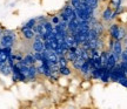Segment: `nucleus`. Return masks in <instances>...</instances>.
<instances>
[{"label":"nucleus","mask_w":127,"mask_h":109,"mask_svg":"<svg viewBox=\"0 0 127 109\" xmlns=\"http://www.w3.org/2000/svg\"><path fill=\"white\" fill-rule=\"evenodd\" d=\"M17 36L14 34V32L12 31H6L1 36V40H0V46L5 48V47H12L13 42L15 41Z\"/></svg>","instance_id":"obj_1"},{"label":"nucleus","mask_w":127,"mask_h":109,"mask_svg":"<svg viewBox=\"0 0 127 109\" xmlns=\"http://www.w3.org/2000/svg\"><path fill=\"white\" fill-rule=\"evenodd\" d=\"M112 53L114 54V56L117 58V60L121 59V53H123V45H121V40H115L114 41L113 48H112Z\"/></svg>","instance_id":"obj_2"},{"label":"nucleus","mask_w":127,"mask_h":109,"mask_svg":"<svg viewBox=\"0 0 127 109\" xmlns=\"http://www.w3.org/2000/svg\"><path fill=\"white\" fill-rule=\"evenodd\" d=\"M32 48H33L34 52H42V50H44V40L41 39L40 35L35 34V39L33 41Z\"/></svg>","instance_id":"obj_3"},{"label":"nucleus","mask_w":127,"mask_h":109,"mask_svg":"<svg viewBox=\"0 0 127 109\" xmlns=\"http://www.w3.org/2000/svg\"><path fill=\"white\" fill-rule=\"evenodd\" d=\"M21 32L25 39H34L35 38V32L33 31V28H26L23 27L21 28Z\"/></svg>","instance_id":"obj_4"},{"label":"nucleus","mask_w":127,"mask_h":109,"mask_svg":"<svg viewBox=\"0 0 127 109\" xmlns=\"http://www.w3.org/2000/svg\"><path fill=\"white\" fill-rule=\"evenodd\" d=\"M65 13L68 15V18H69V20H73V19H77V13H75V8L73 7L72 5H68V6H66L65 7Z\"/></svg>","instance_id":"obj_5"},{"label":"nucleus","mask_w":127,"mask_h":109,"mask_svg":"<svg viewBox=\"0 0 127 109\" xmlns=\"http://www.w3.org/2000/svg\"><path fill=\"white\" fill-rule=\"evenodd\" d=\"M118 62L117 58L114 56L113 53H108V58H107V64H106V67L108 69H112L113 67H115V65Z\"/></svg>","instance_id":"obj_6"},{"label":"nucleus","mask_w":127,"mask_h":109,"mask_svg":"<svg viewBox=\"0 0 127 109\" xmlns=\"http://www.w3.org/2000/svg\"><path fill=\"white\" fill-rule=\"evenodd\" d=\"M0 72L4 75H9L12 73V66H9L8 62L5 64H0Z\"/></svg>","instance_id":"obj_7"},{"label":"nucleus","mask_w":127,"mask_h":109,"mask_svg":"<svg viewBox=\"0 0 127 109\" xmlns=\"http://www.w3.org/2000/svg\"><path fill=\"white\" fill-rule=\"evenodd\" d=\"M118 33H119V26L117 23L112 25L109 27V34H111V38L114 39V40H118Z\"/></svg>","instance_id":"obj_8"},{"label":"nucleus","mask_w":127,"mask_h":109,"mask_svg":"<svg viewBox=\"0 0 127 109\" xmlns=\"http://www.w3.org/2000/svg\"><path fill=\"white\" fill-rule=\"evenodd\" d=\"M112 14H113V11L111 9V7H107L104 11V13H102V19L105 21H108V20L112 19Z\"/></svg>","instance_id":"obj_9"},{"label":"nucleus","mask_w":127,"mask_h":109,"mask_svg":"<svg viewBox=\"0 0 127 109\" xmlns=\"http://www.w3.org/2000/svg\"><path fill=\"white\" fill-rule=\"evenodd\" d=\"M85 61H86V60L82 59V58H77V59H75V60H74V61L72 62V64H73V67H74L75 69H80Z\"/></svg>","instance_id":"obj_10"},{"label":"nucleus","mask_w":127,"mask_h":109,"mask_svg":"<svg viewBox=\"0 0 127 109\" xmlns=\"http://www.w3.org/2000/svg\"><path fill=\"white\" fill-rule=\"evenodd\" d=\"M36 73H38V69H36V67L34 66V65H31V66H30V73H28L27 79H30V80H33V79L35 77Z\"/></svg>","instance_id":"obj_11"},{"label":"nucleus","mask_w":127,"mask_h":109,"mask_svg":"<svg viewBox=\"0 0 127 109\" xmlns=\"http://www.w3.org/2000/svg\"><path fill=\"white\" fill-rule=\"evenodd\" d=\"M24 59L27 61V64L31 66V65H34L36 62V60H35V58H34V54L33 53H28V54H26V56L24 58Z\"/></svg>","instance_id":"obj_12"},{"label":"nucleus","mask_w":127,"mask_h":109,"mask_svg":"<svg viewBox=\"0 0 127 109\" xmlns=\"http://www.w3.org/2000/svg\"><path fill=\"white\" fill-rule=\"evenodd\" d=\"M80 70H81V73L84 74V75H87L88 73L91 72V66L87 64V61H85L84 62V65L81 66V68H80Z\"/></svg>","instance_id":"obj_13"},{"label":"nucleus","mask_w":127,"mask_h":109,"mask_svg":"<svg viewBox=\"0 0 127 109\" xmlns=\"http://www.w3.org/2000/svg\"><path fill=\"white\" fill-rule=\"evenodd\" d=\"M65 56L67 58V60L69 61V62H73V61L78 58L77 54H75V53H73V52H71V50H67V52L65 53Z\"/></svg>","instance_id":"obj_14"},{"label":"nucleus","mask_w":127,"mask_h":109,"mask_svg":"<svg viewBox=\"0 0 127 109\" xmlns=\"http://www.w3.org/2000/svg\"><path fill=\"white\" fill-rule=\"evenodd\" d=\"M36 23H38V21H36V18L35 19H31V20H28L27 22L24 25L23 27H26V28H33L34 26H35Z\"/></svg>","instance_id":"obj_15"},{"label":"nucleus","mask_w":127,"mask_h":109,"mask_svg":"<svg viewBox=\"0 0 127 109\" xmlns=\"http://www.w3.org/2000/svg\"><path fill=\"white\" fill-rule=\"evenodd\" d=\"M59 73L61 75H65V76H67L71 74V69L68 68L67 66H64V67H59Z\"/></svg>","instance_id":"obj_16"},{"label":"nucleus","mask_w":127,"mask_h":109,"mask_svg":"<svg viewBox=\"0 0 127 109\" xmlns=\"http://www.w3.org/2000/svg\"><path fill=\"white\" fill-rule=\"evenodd\" d=\"M107 58H108V52H101L100 60H101V64L104 66H106V64H107Z\"/></svg>","instance_id":"obj_17"},{"label":"nucleus","mask_w":127,"mask_h":109,"mask_svg":"<svg viewBox=\"0 0 127 109\" xmlns=\"http://www.w3.org/2000/svg\"><path fill=\"white\" fill-rule=\"evenodd\" d=\"M67 62H68V60H67V58H66V56H64V55L59 56V62H58V66H59V67L67 66Z\"/></svg>","instance_id":"obj_18"},{"label":"nucleus","mask_w":127,"mask_h":109,"mask_svg":"<svg viewBox=\"0 0 127 109\" xmlns=\"http://www.w3.org/2000/svg\"><path fill=\"white\" fill-rule=\"evenodd\" d=\"M126 36V29L124 27L119 26V33H118V40H123L124 38Z\"/></svg>","instance_id":"obj_19"},{"label":"nucleus","mask_w":127,"mask_h":109,"mask_svg":"<svg viewBox=\"0 0 127 109\" xmlns=\"http://www.w3.org/2000/svg\"><path fill=\"white\" fill-rule=\"evenodd\" d=\"M84 1H86L87 4L90 5L92 8H94V9L99 6V0H84Z\"/></svg>","instance_id":"obj_20"},{"label":"nucleus","mask_w":127,"mask_h":109,"mask_svg":"<svg viewBox=\"0 0 127 109\" xmlns=\"http://www.w3.org/2000/svg\"><path fill=\"white\" fill-rule=\"evenodd\" d=\"M118 83H120L121 86H124V87H126V88H127V75H126V76L120 77V79L118 80Z\"/></svg>","instance_id":"obj_21"},{"label":"nucleus","mask_w":127,"mask_h":109,"mask_svg":"<svg viewBox=\"0 0 127 109\" xmlns=\"http://www.w3.org/2000/svg\"><path fill=\"white\" fill-rule=\"evenodd\" d=\"M80 4H81V0H71V5H72L74 8L80 7Z\"/></svg>","instance_id":"obj_22"},{"label":"nucleus","mask_w":127,"mask_h":109,"mask_svg":"<svg viewBox=\"0 0 127 109\" xmlns=\"http://www.w3.org/2000/svg\"><path fill=\"white\" fill-rule=\"evenodd\" d=\"M60 18H61V20H64V21H69V18H68V15L66 13H65V11H63L61 13H60Z\"/></svg>","instance_id":"obj_23"},{"label":"nucleus","mask_w":127,"mask_h":109,"mask_svg":"<svg viewBox=\"0 0 127 109\" xmlns=\"http://www.w3.org/2000/svg\"><path fill=\"white\" fill-rule=\"evenodd\" d=\"M112 4L115 7H119V6H121V0H112Z\"/></svg>","instance_id":"obj_24"},{"label":"nucleus","mask_w":127,"mask_h":109,"mask_svg":"<svg viewBox=\"0 0 127 109\" xmlns=\"http://www.w3.org/2000/svg\"><path fill=\"white\" fill-rule=\"evenodd\" d=\"M59 17H53V18H52V23H53V25H57V23H59Z\"/></svg>","instance_id":"obj_25"},{"label":"nucleus","mask_w":127,"mask_h":109,"mask_svg":"<svg viewBox=\"0 0 127 109\" xmlns=\"http://www.w3.org/2000/svg\"><path fill=\"white\" fill-rule=\"evenodd\" d=\"M36 21H38V22H39V21H41V22L45 21V17H39V18H36Z\"/></svg>","instance_id":"obj_26"},{"label":"nucleus","mask_w":127,"mask_h":109,"mask_svg":"<svg viewBox=\"0 0 127 109\" xmlns=\"http://www.w3.org/2000/svg\"><path fill=\"white\" fill-rule=\"evenodd\" d=\"M125 49H126V50H127V45H126V48H125Z\"/></svg>","instance_id":"obj_27"},{"label":"nucleus","mask_w":127,"mask_h":109,"mask_svg":"<svg viewBox=\"0 0 127 109\" xmlns=\"http://www.w3.org/2000/svg\"><path fill=\"white\" fill-rule=\"evenodd\" d=\"M0 35H1V31H0Z\"/></svg>","instance_id":"obj_28"}]
</instances>
